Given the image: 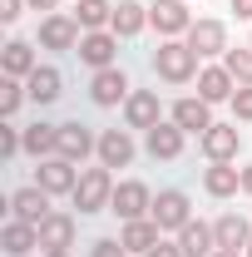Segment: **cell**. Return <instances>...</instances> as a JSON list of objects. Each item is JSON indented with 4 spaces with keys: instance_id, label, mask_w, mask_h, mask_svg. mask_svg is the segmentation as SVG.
I'll return each mask as SVG.
<instances>
[{
    "instance_id": "obj_1",
    "label": "cell",
    "mask_w": 252,
    "mask_h": 257,
    "mask_svg": "<svg viewBox=\"0 0 252 257\" xmlns=\"http://www.w3.org/2000/svg\"><path fill=\"white\" fill-rule=\"evenodd\" d=\"M154 74L163 84H188V79H198V55L188 50V40H158Z\"/></svg>"
},
{
    "instance_id": "obj_2",
    "label": "cell",
    "mask_w": 252,
    "mask_h": 257,
    "mask_svg": "<svg viewBox=\"0 0 252 257\" xmlns=\"http://www.w3.org/2000/svg\"><path fill=\"white\" fill-rule=\"evenodd\" d=\"M69 198H74L79 218H89V213H104V208H109V198H114V168H104V163H94V168H84Z\"/></svg>"
},
{
    "instance_id": "obj_3",
    "label": "cell",
    "mask_w": 252,
    "mask_h": 257,
    "mask_svg": "<svg viewBox=\"0 0 252 257\" xmlns=\"http://www.w3.org/2000/svg\"><path fill=\"white\" fill-rule=\"evenodd\" d=\"M109 213H114L119 223H139V218H149V213H154V188H149L144 178H124V183H114Z\"/></svg>"
},
{
    "instance_id": "obj_4",
    "label": "cell",
    "mask_w": 252,
    "mask_h": 257,
    "mask_svg": "<svg viewBox=\"0 0 252 257\" xmlns=\"http://www.w3.org/2000/svg\"><path fill=\"white\" fill-rule=\"evenodd\" d=\"M158 223V232H183V227L193 223V203H188V193L183 188H163L154 193V213H149Z\"/></svg>"
},
{
    "instance_id": "obj_5",
    "label": "cell",
    "mask_w": 252,
    "mask_h": 257,
    "mask_svg": "<svg viewBox=\"0 0 252 257\" xmlns=\"http://www.w3.org/2000/svg\"><path fill=\"white\" fill-rule=\"evenodd\" d=\"M74 55H79V64H89V69H114L119 64V35L114 30H84L79 45H74Z\"/></svg>"
},
{
    "instance_id": "obj_6",
    "label": "cell",
    "mask_w": 252,
    "mask_h": 257,
    "mask_svg": "<svg viewBox=\"0 0 252 257\" xmlns=\"http://www.w3.org/2000/svg\"><path fill=\"white\" fill-rule=\"evenodd\" d=\"M149 25H154L163 40H183V35L193 30L188 0H158V5H149Z\"/></svg>"
},
{
    "instance_id": "obj_7",
    "label": "cell",
    "mask_w": 252,
    "mask_h": 257,
    "mask_svg": "<svg viewBox=\"0 0 252 257\" xmlns=\"http://www.w3.org/2000/svg\"><path fill=\"white\" fill-rule=\"evenodd\" d=\"M188 40V50L198 55V60H222L232 45H227V25L222 20H193V30L183 35Z\"/></svg>"
},
{
    "instance_id": "obj_8",
    "label": "cell",
    "mask_w": 252,
    "mask_h": 257,
    "mask_svg": "<svg viewBox=\"0 0 252 257\" xmlns=\"http://www.w3.org/2000/svg\"><path fill=\"white\" fill-rule=\"evenodd\" d=\"M129 94H134V84H129V74L114 64V69H94V79H89V99H94L99 109H119V104H129Z\"/></svg>"
},
{
    "instance_id": "obj_9",
    "label": "cell",
    "mask_w": 252,
    "mask_h": 257,
    "mask_svg": "<svg viewBox=\"0 0 252 257\" xmlns=\"http://www.w3.org/2000/svg\"><path fill=\"white\" fill-rule=\"evenodd\" d=\"M183 144H188V134L173 124V119H163V124H154L144 134V149H149V159H158V163L183 159Z\"/></svg>"
},
{
    "instance_id": "obj_10",
    "label": "cell",
    "mask_w": 252,
    "mask_h": 257,
    "mask_svg": "<svg viewBox=\"0 0 252 257\" xmlns=\"http://www.w3.org/2000/svg\"><path fill=\"white\" fill-rule=\"evenodd\" d=\"M79 35H84V30H79V20L64 15V10H55V15L40 20V35H35V40H40V50H74Z\"/></svg>"
},
{
    "instance_id": "obj_11",
    "label": "cell",
    "mask_w": 252,
    "mask_h": 257,
    "mask_svg": "<svg viewBox=\"0 0 252 257\" xmlns=\"http://www.w3.org/2000/svg\"><path fill=\"white\" fill-rule=\"evenodd\" d=\"M35 183L50 193V198H60V193H74V183H79V163L69 159H40V168H35Z\"/></svg>"
},
{
    "instance_id": "obj_12",
    "label": "cell",
    "mask_w": 252,
    "mask_h": 257,
    "mask_svg": "<svg viewBox=\"0 0 252 257\" xmlns=\"http://www.w3.org/2000/svg\"><path fill=\"white\" fill-rule=\"evenodd\" d=\"M50 213H55V208H50V193L40 188V183H30V188H15V193H10V218H20V223L40 227Z\"/></svg>"
},
{
    "instance_id": "obj_13",
    "label": "cell",
    "mask_w": 252,
    "mask_h": 257,
    "mask_svg": "<svg viewBox=\"0 0 252 257\" xmlns=\"http://www.w3.org/2000/svg\"><path fill=\"white\" fill-rule=\"evenodd\" d=\"M89 154H99V134H94V128H89V124H79V119L60 124V159L84 163Z\"/></svg>"
},
{
    "instance_id": "obj_14",
    "label": "cell",
    "mask_w": 252,
    "mask_h": 257,
    "mask_svg": "<svg viewBox=\"0 0 252 257\" xmlns=\"http://www.w3.org/2000/svg\"><path fill=\"white\" fill-rule=\"evenodd\" d=\"M198 144H203V159L208 163H232L237 149H242V134H237V124H213Z\"/></svg>"
},
{
    "instance_id": "obj_15",
    "label": "cell",
    "mask_w": 252,
    "mask_h": 257,
    "mask_svg": "<svg viewBox=\"0 0 252 257\" xmlns=\"http://www.w3.org/2000/svg\"><path fill=\"white\" fill-rule=\"evenodd\" d=\"M168 119H173V124L183 128V134H198V139H203L208 128L218 124V119H213V104H208V99H193V94H188V99H178Z\"/></svg>"
},
{
    "instance_id": "obj_16",
    "label": "cell",
    "mask_w": 252,
    "mask_h": 257,
    "mask_svg": "<svg viewBox=\"0 0 252 257\" xmlns=\"http://www.w3.org/2000/svg\"><path fill=\"white\" fill-rule=\"evenodd\" d=\"M74 232H79L74 213H50L40 223V252H69L74 247Z\"/></svg>"
},
{
    "instance_id": "obj_17",
    "label": "cell",
    "mask_w": 252,
    "mask_h": 257,
    "mask_svg": "<svg viewBox=\"0 0 252 257\" xmlns=\"http://www.w3.org/2000/svg\"><path fill=\"white\" fill-rule=\"evenodd\" d=\"M109 30L119 35V40H139V35L149 30V5H144V0H114Z\"/></svg>"
},
{
    "instance_id": "obj_18",
    "label": "cell",
    "mask_w": 252,
    "mask_h": 257,
    "mask_svg": "<svg viewBox=\"0 0 252 257\" xmlns=\"http://www.w3.org/2000/svg\"><path fill=\"white\" fill-rule=\"evenodd\" d=\"M124 124L129 128H144V134H149L154 124H163V114H158V89H134V94H129Z\"/></svg>"
},
{
    "instance_id": "obj_19",
    "label": "cell",
    "mask_w": 252,
    "mask_h": 257,
    "mask_svg": "<svg viewBox=\"0 0 252 257\" xmlns=\"http://www.w3.org/2000/svg\"><path fill=\"white\" fill-rule=\"evenodd\" d=\"M237 94V79L222 69V64H203L198 69V99H208V104H222V99Z\"/></svg>"
},
{
    "instance_id": "obj_20",
    "label": "cell",
    "mask_w": 252,
    "mask_h": 257,
    "mask_svg": "<svg viewBox=\"0 0 252 257\" xmlns=\"http://www.w3.org/2000/svg\"><path fill=\"white\" fill-rule=\"evenodd\" d=\"M25 154H30L35 163H40V159H55V154H60V124H50V119L25 124Z\"/></svg>"
},
{
    "instance_id": "obj_21",
    "label": "cell",
    "mask_w": 252,
    "mask_h": 257,
    "mask_svg": "<svg viewBox=\"0 0 252 257\" xmlns=\"http://www.w3.org/2000/svg\"><path fill=\"white\" fill-rule=\"evenodd\" d=\"M99 163H104V168H129V163H134V139H129V128H104V134H99Z\"/></svg>"
},
{
    "instance_id": "obj_22",
    "label": "cell",
    "mask_w": 252,
    "mask_h": 257,
    "mask_svg": "<svg viewBox=\"0 0 252 257\" xmlns=\"http://www.w3.org/2000/svg\"><path fill=\"white\" fill-rule=\"evenodd\" d=\"M25 94H30V104H40V109L55 104V99L64 94V74L55 69V64H40L30 79H25Z\"/></svg>"
},
{
    "instance_id": "obj_23",
    "label": "cell",
    "mask_w": 252,
    "mask_h": 257,
    "mask_svg": "<svg viewBox=\"0 0 252 257\" xmlns=\"http://www.w3.org/2000/svg\"><path fill=\"white\" fill-rule=\"evenodd\" d=\"M0 69H5L10 79H30L35 69H40V60H35V45H30V40H10V45L0 50Z\"/></svg>"
},
{
    "instance_id": "obj_24",
    "label": "cell",
    "mask_w": 252,
    "mask_h": 257,
    "mask_svg": "<svg viewBox=\"0 0 252 257\" xmlns=\"http://www.w3.org/2000/svg\"><path fill=\"white\" fill-rule=\"evenodd\" d=\"M203 193H208V198H232V193H242V168H232V163H208V168H203Z\"/></svg>"
},
{
    "instance_id": "obj_25",
    "label": "cell",
    "mask_w": 252,
    "mask_h": 257,
    "mask_svg": "<svg viewBox=\"0 0 252 257\" xmlns=\"http://www.w3.org/2000/svg\"><path fill=\"white\" fill-rule=\"evenodd\" d=\"M158 223L154 218H139V223H124V232H119V242H124L129 257H149V247H158Z\"/></svg>"
},
{
    "instance_id": "obj_26",
    "label": "cell",
    "mask_w": 252,
    "mask_h": 257,
    "mask_svg": "<svg viewBox=\"0 0 252 257\" xmlns=\"http://www.w3.org/2000/svg\"><path fill=\"white\" fill-rule=\"evenodd\" d=\"M178 247H183V257H213V247H218V232H213V223L193 218V223L178 232Z\"/></svg>"
},
{
    "instance_id": "obj_27",
    "label": "cell",
    "mask_w": 252,
    "mask_h": 257,
    "mask_svg": "<svg viewBox=\"0 0 252 257\" xmlns=\"http://www.w3.org/2000/svg\"><path fill=\"white\" fill-rule=\"evenodd\" d=\"M5 257H30L35 247H40V227H30V223H20V218H10L5 223Z\"/></svg>"
},
{
    "instance_id": "obj_28",
    "label": "cell",
    "mask_w": 252,
    "mask_h": 257,
    "mask_svg": "<svg viewBox=\"0 0 252 257\" xmlns=\"http://www.w3.org/2000/svg\"><path fill=\"white\" fill-rule=\"evenodd\" d=\"M213 232H218V247H237V252H242L252 242V223L242 213H222L218 223H213Z\"/></svg>"
},
{
    "instance_id": "obj_29",
    "label": "cell",
    "mask_w": 252,
    "mask_h": 257,
    "mask_svg": "<svg viewBox=\"0 0 252 257\" xmlns=\"http://www.w3.org/2000/svg\"><path fill=\"white\" fill-rule=\"evenodd\" d=\"M74 20H79V30H109L114 0H79V5H74Z\"/></svg>"
},
{
    "instance_id": "obj_30",
    "label": "cell",
    "mask_w": 252,
    "mask_h": 257,
    "mask_svg": "<svg viewBox=\"0 0 252 257\" xmlns=\"http://www.w3.org/2000/svg\"><path fill=\"white\" fill-rule=\"evenodd\" d=\"M25 99H30L25 94V79H10V74H5V79H0V119H15Z\"/></svg>"
},
{
    "instance_id": "obj_31",
    "label": "cell",
    "mask_w": 252,
    "mask_h": 257,
    "mask_svg": "<svg viewBox=\"0 0 252 257\" xmlns=\"http://www.w3.org/2000/svg\"><path fill=\"white\" fill-rule=\"evenodd\" d=\"M222 69H227L237 84H252V45H237V50H227V55H222Z\"/></svg>"
},
{
    "instance_id": "obj_32",
    "label": "cell",
    "mask_w": 252,
    "mask_h": 257,
    "mask_svg": "<svg viewBox=\"0 0 252 257\" xmlns=\"http://www.w3.org/2000/svg\"><path fill=\"white\" fill-rule=\"evenodd\" d=\"M15 154H25V128H15L10 119H5V124H0V159L10 163Z\"/></svg>"
},
{
    "instance_id": "obj_33",
    "label": "cell",
    "mask_w": 252,
    "mask_h": 257,
    "mask_svg": "<svg viewBox=\"0 0 252 257\" xmlns=\"http://www.w3.org/2000/svg\"><path fill=\"white\" fill-rule=\"evenodd\" d=\"M227 104H232V119L252 124V84H237V94L227 99Z\"/></svg>"
},
{
    "instance_id": "obj_34",
    "label": "cell",
    "mask_w": 252,
    "mask_h": 257,
    "mask_svg": "<svg viewBox=\"0 0 252 257\" xmlns=\"http://www.w3.org/2000/svg\"><path fill=\"white\" fill-rule=\"evenodd\" d=\"M89 257H129V252H124L119 237H94V242H89Z\"/></svg>"
},
{
    "instance_id": "obj_35",
    "label": "cell",
    "mask_w": 252,
    "mask_h": 257,
    "mask_svg": "<svg viewBox=\"0 0 252 257\" xmlns=\"http://www.w3.org/2000/svg\"><path fill=\"white\" fill-rule=\"evenodd\" d=\"M20 10H30V5H25V0H0V20H5V25H15Z\"/></svg>"
},
{
    "instance_id": "obj_36",
    "label": "cell",
    "mask_w": 252,
    "mask_h": 257,
    "mask_svg": "<svg viewBox=\"0 0 252 257\" xmlns=\"http://www.w3.org/2000/svg\"><path fill=\"white\" fill-rule=\"evenodd\" d=\"M149 257H183V247L168 242V237H158V247H149Z\"/></svg>"
},
{
    "instance_id": "obj_37",
    "label": "cell",
    "mask_w": 252,
    "mask_h": 257,
    "mask_svg": "<svg viewBox=\"0 0 252 257\" xmlns=\"http://www.w3.org/2000/svg\"><path fill=\"white\" fill-rule=\"evenodd\" d=\"M232 15H237V20H247V25H252V0H232Z\"/></svg>"
},
{
    "instance_id": "obj_38",
    "label": "cell",
    "mask_w": 252,
    "mask_h": 257,
    "mask_svg": "<svg viewBox=\"0 0 252 257\" xmlns=\"http://www.w3.org/2000/svg\"><path fill=\"white\" fill-rule=\"evenodd\" d=\"M25 5H30V10H40V15H55V5H60V0H25Z\"/></svg>"
},
{
    "instance_id": "obj_39",
    "label": "cell",
    "mask_w": 252,
    "mask_h": 257,
    "mask_svg": "<svg viewBox=\"0 0 252 257\" xmlns=\"http://www.w3.org/2000/svg\"><path fill=\"white\" fill-rule=\"evenodd\" d=\"M242 193H247V198H252V163H247V168H242Z\"/></svg>"
},
{
    "instance_id": "obj_40",
    "label": "cell",
    "mask_w": 252,
    "mask_h": 257,
    "mask_svg": "<svg viewBox=\"0 0 252 257\" xmlns=\"http://www.w3.org/2000/svg\"><path fill=\"white\" fill-rule=\"evenodd\" d=\"M213 257H242L237 247H213Z\"/></svg>"
},
{
    "instance_id": "obj_41",
    "label": "cell",
    "mask_w": 252,
    "mask_h": 257,
    "mask_svg": "<svg viewBox=\"0 0 252 257\" xmlns=\"http://www.w3.org/2000/svg\"><path fill=\"white\" fill-rule=\"evenodd\" d=\"M40 257H69V252H40Z\"/></svg>"
},
{
    "instance_id": "obj_42",
    "label": "cell",
    "mask_w": 252,
    "mask_h": 257,
    "mask_svg": "<svg viewBox=\"0 0 252 257\" xmlns=\"http://www.w3.org/2000/svg\"><path fill=\"white\" fill-rule=\"evenodd\" d=\"M242 257H252V242H247V247H242Z\"/></svg>"
},
{
    "instance_id": "obj_43",
    "label": "cell",
    "mask_w": 252,
    "mask_h": 257,
    "mask_svg": "<svg viewBox=\"0 0 252 257\" xmlns=\"http://www.w3.org/2000/svg\"><path fill=\"white\" fill-rule=\"evenodd\" d=\"M247 45H252V40H247Z\"/></svg>"
}]
</instances>
